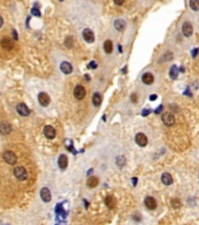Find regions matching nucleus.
<instances>
[{
	"instance_id": "31",
	"label": "nucleus",
	"mask_w": 199,
	"mask_h": 225,
	"mask_svg": "<svg viewBox=\"0 0 199 225\" xmlns=\"http://www.w3.org/2000/svg\"><path fill=\"white\" fill-rule=\"evenodd\" d=\"M162 110H163V106H159L158 108L155 110V113H156V114H160V112H162Z\"/></svg>"
},
{
	"instance_id": "28",
	"label": "nucleus",
	"mask_w": 199,
	"mask_h": 225,
	"mask_svg": "<svg viewBox=\"0 0 199 225\" xmlns=\"http://www.w3.org/2000/svg\"><path fill=\"white\" fill-rule=\"evenodd\" d=\"M31 12H32V14H33V15H35V16H40V15H41V13H40V11L38 10V8H35V7H33Z\"/></svg>"
},
{
	"instance_id": "19",
	"label": "nucleus",
	"mask_w": 199,
	"mask_h": 225,
	"mask_svg": "<svg viewBox=\"0 0 199 225\" xmlns=\"http://www.w3.org/2000/svg\"><path fill=\"white\" fill-rule=\"evenodd\" d=\"M93 103L94 106H96V107H98L102 103V96H101L100 93H95L93 95Z\"/></svg>"
},
{
	"instance_id": "9",
	"label": "nucleus",
	"mask_w": 199,
	"mask_h": 225,
	"mask_svg": "<svg viewBox=\"0 0 199 225\" xmlns=\"http://www.w3.org/2000/svg\"><path fill=\"white\" fill-rule=\"evenodd\" d=\"M144 204H145V206L149 209V210H155V209H156V206H157L156 199H155L154 197H151V196H148L145 199H144Z\"/></svg>"
},
{
	"instance_id": "3",
	"label": "nucleus",
	"mask_w": 199,
	"mask_h": 225,
	"mask_svg": "<svg viewBox=\"0 0 199 225\" xmlns=\"http://www.w3.org/2000/svg\"><path fill=\"white\" fill-rule=\"evenodd\" d=\"M4 161H5L7 164L13 165V164L16 163V156H15V154L12 153V151H6V153L4 154Z\"/></svg>"
},
{
	"instance_id": "2",
	"label": "nucleus",
	"mask_w": 199,
	"mask_h": 225,
	"mask_svg": "<svg viewBox=\"0 0 199 225\" xmlns=\"http://www.w3.org/2000/svg\"><path fill=\"white\" fill-rule=\"evenodd\" d=\"M162 121L165 126L171 127L174 124V116H173L171 113H164L162 115Z\"/></svg>"
},
{
	"instance_id": "11",
	"label": "nucleus",
	"mask_w": 199,
	"mask_h": 225,
	"mask_svg": "<svg viewBox=\"0 0 199 225\" xmlns=\"http://www.w3.org/2000/svg\"><path fill=\"white\" fill-rule=\"evenodd\" d=\"M16 112L19 113V115H21V116H28L29 115V109H28V107H27L25 103H19L18 106H16Z\"/></svg>"
},
{
	"instance_id": "8",
	"label": "nucleus",
	"mask_w": 199,
	"mask_h": 225,
	"mask_svg": "<svg viewBox=\"0 0 199 225\" xmlns=\"http://www.w3.org/2000/svg\"><path fill=\"white\" fill-rule=\"evenodd\" d=\"M40 196L42 198V200L46 202V203L51 202V199H52V194H51L48 188H42L41 191H40Z\"/></svg>"
},
{
	"instance_id": "4",
	"label": "nucleus",
	"mask_w": 199,
	"mask_h": 225,
	"mask_svg": "<svg viewBox=\"0 0 199 225\" xmlns=\"http://www.w3.org/2000/svg\"><path fill=\"white\" fill-rule=\"evenodd\" d=\"M74 96L76 100H83L86 98V89L82 86H76L74 89Z\"/></svg>"
},
{
	"instance_id": "7",
	"label": "nucleus",
	"mask_w": 199,
	"mask_h": 225,
	"mask_svg": "<svg viewBox=\"0 0 199 225\" xmlns=\"http://www.w3.org/2000/svg\"><path fill=\"white\" fill-rule=\"evenodd\" d=\"M38 100H39V103L42 107H47V106L51 103V98L48 96V94H46V93H43V92L39 94Z\"/></svg>"
},
{
	"instance_id": "20",
	"label": "nucleus",
	"mask_w": 199,
	"mask_h": 225,
	"mask_svg": "<svg viewBox=\"0 0 199 225\" xmlns=\"http://www.w3.org/2000/svg\"><path fill=\"white\" fill-rule=\"evenodd\" d=\"M1 46H2L5 49H12V47H13L12 42H11V40H10L8 38H4V39L1 40Z\"/></svg>"
},
{
	"instance_id": "22",
	"label": "nucleus",
	"mask_w": 199,
	"mask_h": 225,
	"mask_svg": "<svg viewBox=\"0 0 199 225\" xmlns=\"http://www.w3.org/2000/svg\"><path fill=\"white\" fill-rule=\"evenodd\" d=\"M98 184V178L97 177H90V178H88V181H87V185L89 186V188H95L96 185Z\"/></svg>"
},
{
	"instance_id": "13",
	"label": "nucleus",
	"mask_w": 199,
	"mask_h": 225,
	"mask_svg": "<svg viewBox=\"0 0 199 225\" xmlns=\"http://www.w3.org/2000/svg\"><path fill=\"white\" fill-rule=\"evenodd\" d=\"M182 32L185 37H191L192 33H193V27L190 22H184L183 24V27H182Z\"/></svg>"
},
{
	"instance_id": "33",
	"label": "nucleus",
	"mask_w": 199,
	"mask_h": 225,
	"mask_svg": "<svg viewBox=\"0 0 199 225\" xmlns=\"http://www.w3.org/2000/svg\"><path fill=\"white\" fill-rule=\"evenodd\" d=\"M131 101H133V102H136V101H137V98H136L135 94H133V96H131Z\"/></svg>"
},
{
	"instance_id": "26",
	"label": "nucleus",
	"mask_w": 199,
	"mask_h": 225,
	"mask_svg": "<svg viewBox=\"0 0 199 225\" xmlns=\"http://www.w3.org/2000/svg\"><path fill=\"white\" fill-rule=\"evenodd\" d=\"M171 204H172V208H174V209H178V208L182 206V203H180L178 199H172Z\"/></svg>"
},
{
	"instance_id": "32",
	"label": "nucleus",
	"mask_w": 199,
	"mask_h": 225,
	"mask_svg": "<svg viewBox=\"0 0 199 225\" xmlns=\"http://www.w3.org/2000/svg\"><path fill=\"white\" fill-rule=\"evenodd\" d=\"M149 113H150V109H144V110L142 112V115H143V116H146V115H149Z\"/></svg>"
},
{
	"instance_id": "24",
	"label": "nucleus",
	"mask_w": 199,
	"mask_h": 225,
	"mask_svg": "<svg viewBox=\"0 0 199 225\" xmlns=\"http://www.w3.org/2000/svg\"><path fill=\"white\" fill-rule=\"evenodd\" d=\"M106 204L108 208H110V209H113L114 206H115V200H114V197L111 196H108L106 198Z\"/></svg>"
},
{
	"instance_id": "5",
	"label": "nucleus",
	"mask_w": 199,
	"mask_h": 225,
	"mask_svg": "<svg viewBox=\"0 0 199 225\" xmlns=\"http://www.w3.org/2000/svg\"><path fill=\"white\" fill-rule=\"evenodd\" d=\"M43 134L46 136V139L48 140H53L54 137L56 136V131L52 126H46L45 129H43Z\"/></svg>"
},
{
	"instance_id": "38",
	"label": "nucleus",
	"mask_w": 199,
	"mask_h": 225,
	"mask_svg": "<svg viewBox=\"0 0 199 225\" xmlns=\"http://www.w3.org/2000/svg\"><path fill=\"white\" fill-rule=\"evenodd\" d=\"M2 24H4V20H2V18H1V15H0V27L2 26Z\"/></svg>"
},
{
	"instance_id": "18",
	"label": "nucleus",
	"mask_w": 199,
	"mask_h": 225,
	"mask_svg": "<svg viewBox=\"0 0 199 225\" xmlns=\"http://www.w3.org/2000/svg\"><path fill=\"white\" fill-rule=\"evenodd\" d=\"M170 77L172 79V80H176L177 77H178V74H179V69H178V67L174 65V66H172L171 68H170Z\"/></svg>"
},
{
	"instance_id": "39",
	"label": "nucleus",
	"mask_w": 199,
	"mask_h": 225,
	"mask_svg": "<svg viewBox=\"0 0 199 225\" xmlns=\"http://www.w3.org/2000/svg\"><path fill=\"white\" fill-rule=\"evenodd\" d=\"M115 4H116V5H122L123 1H115Z\"/></svg>"
},
{
	"instance_id": "27",
	"label": "nucleus",
	"mask_w": 199,
	"mask_h": 225,
	"mask_svg": "<svg viewBox=\"0 0 199 225\" xmlns=\"http://www.w3.org/2000/svg\"><path fill=\"white\" fill-rule=\"evenodd\" d=\"M66 46L68 48H72V47H73V39H72V37H68L66 39Z\"/></svg>"
},
{
	"instance_id": "15",
	"label": "nucleus",
	"mask_w": 199,
	"mask_h": 225,
	"mask_svg": "<svg viewBox=\"0 0 199 225\" xmlns=\"http://www.w3.org/2000/svg\"><path fill=\"white\" fill-rule=\"evenodd\" d=\"M68 165V158H67L66 155H60L59 157V167L61 170H65Z\"/></svg>"
},
{
	"instance_id": "30",
	"label": "nucleus",
	"mask_w": 199,
	"mask_h": 225,
	"mask_svg": "<svg viewBox=\"0 0 199 225\" xmlns=\"http://www.w3.org/2000/svg\"><path fill=\"white\" fill-rule=\"evenodd\" d=\"M117 164L119 167H122L124 164V157H117Z\"/></svg>"
},
{
	"instance_id": "35",
	"label": "nucleus",
	"mask_w": 199,
	"mask_h": 225,
	"mask_svg": "<svg viewBox=\"0 0 199 225\" xmlns=\"http://www.w3.org/2000/svg\"><path fill=\"white\" fill-rule=\"evenodd\" d=\"M156 98H157V95H151V96H150V100H151V101H154V100H156Z\"/></svg>"
},
{
	"instance_id": "17",
	"label": "nucleus",
	"mask_w": 199,
	"mask_h": 225,
	"mask_svg": "<svg viewBox=\"0 0 199 225\" xmlns=\"http://www.w3.org/2000/svg\"><path fill=\"white\" fill-rule=\"evenodd\" d=\"M154 75L151 74V73H145V74H143V76H142V81L144 82L145 84H151L152 82H154Z\"/></svg>"
},
{
	"instance_id": "25",
	"label": "nucleus",
	"mask_w": 199,
	"mask_h": 225,
	"mask_svg": "<svg viewBox=\"0 0 199 225\" xmlns=\"http://www.w3.org/2000/svg\"><path fill=\"white\" fill-rule=\"evenodd\" d=\"M190 7L193 11H199V1L198 0H191L190 1Z\"/></svg>"
},
{
	"instance_id": "12",
	"label": "nucleus",
	"mask_w": 199,
	"mask_h": 225,
	"mask_svg": "<svg viewBox=\"0 0 199 225\" xmlns=\"http://www.w3.org/2000/svg\"><path fill=\"white\" fill-rule=\"evenodd\" d=\"M11 130H12V127H11V124L8 122H5V121L0 122V134L7 135V134L11 133Z\"/></svg>"
},
{
	"instance_id": "34",
	"label": "nucleus",
	"mask_w": 199,
	"mask_h": 225,
	"mask_svg": "<svg viewBox=\"0 0 199 225\" xmlns=\"http://www.w3.org/2000/svg\"><path fill=\"white\" fill-rule=\"evenodd\" d=\"M197 53H198V49H195V51H192V56H196V55H197Z\"/></svg>"
},
{
	"instance_id": "36",
	"label": "nucleus",
	"mask_w": 199,
	"mask_h": 225,
	"mask_svg": "<svg viewBox=\"0 0 199 225\" xmlns=\"http://www.w3.org/2000/svg\"><path fill=\"white\" fill-rule=\"evenodd\" d=\"M136 183H137V178H136V177H133V185H136Z\"/></svg>"
},
{
	"instance_id": "1",
	"label": "nucleus",
	"mask_w": 199,
	"mask_h": 225,
	"mask_svg": "<svg viewBox=\"0 0 199 225\" xmlns=\"http://www.w3.org/2000/svg\"><path fill=\"white\" fill-rule=\"evenodd\" d=\"M14 176L20 180V181H25L27 178V171L24 167H16L14 169Z\"/></svg>"
},
{
	"instance_id": "6",
	"label": "nucleus",
	"mask_w": 199,
	"mask_h": 225,
	"mask_svg": "<svg viewBox=\"0 0 199 225\" xmlns=\"http://www.w3.org/2000/svg\"><path fill=\"white\" fill-rule=\"evenodd\" d=\"M82 35H83V39L87 42H89V43H93L94 40H95V35H94L93 31L89 29V28H86V29L83 31Z\"/></svg>"
},
{
	"instance_id": "29",
	"label": "nucleus",
	"mask_w": 199,
	"mask_h": 225,
	"mask_svg": "<svg viewBox=\"0 0 199 225\" xmlns=\"http://www.w3.org/2000/svg\"><path fill=\"white\" fill-rule=\"evenodd\" d=\"M88 67H89L90 69H96V68H97V63H96L95 61H92V62H89Z\"/></svg>"
},
{
	"instance_id": "37",
	"label": "nucleus",
	"mask_w": 199,
	"mask_h": 225,
	"mask_svg": "<svg viewBox=\"0 0 199 225\" xmlns=\"http://www.w3.org/2000/svg\"><path fill=\"white\" fill-rule=\"evenodd\" d=\"M13 37H14V39H15V40L18 39V35H16V32H15V31H13Z\"/></svg>"
},
{
	"instance_id": "23",
	"label": "nucleus",
	"mask_w": 199,
	"mask_h": 225,
	"mask_svg": "<svg viewBox=\"0 0 199 225\" xmlns=\"http://www.w3.org/2000/svg\"><path fill=\"white\" fill-rule=\"evenodd\" d=\"M103 47H104L106 53H108V54H110V53L113 52V42L110 41V40H107V41L104 42V45H103Z\"/></svg>"
},
{
	"instance_id": "10",
	"label": "nucleus",
	"mask_w": 199,
	"mask_h": 225,
	"mask_svg": "<svg viewBox=\"0 0 199 225\" xmlns=\"http://www.w3.org/2000/svg\"><path fill=\"white\" fill-rule=\"evenodd\" d=\"M135 141H136V143H137L139 147H145L146 144H148V137H146L144 134H142V133H138V134L136 135Z\"/></svg>"
},
{
	"instance_id": "21",
	"label": "nucleus",
	"mask_w": 199,
	"mask_h": 225,
	"mask_svg": "<svg viewBox=\"0 0 199 225\" xmlns=\"http://www.w3.org/2000/svg\"><path fill=\"white\" fill-rule=\"evenodd\" d=\"M114 25H115V28H116L117 31H119V32H122V31L125 28V22H124L123 20H121V19L116 20V21L114 22Z\"/></svg>"
},
{
	"instance_id": "16",
	"label": "nucleus",
	"mask_w": 199,
	"mask_h": 225,
	"mask_svg": "<svg viewBox=\"0 0 199 225\" xmlns=\"http://www.w3.org/2000/svg\"><path fill=\"white\" fill-rule=\"evenodd\" d=\"M162 182H163V184H165V185H171L173 182L172 176L170 174H168V172H164L162 175Z\"/></svg>"
},
{
	"instance_id": "14",
	"label": "nucleus",
	"mask_w": 199,
	"mask_h": 225,
	"mask_svg": "<svg viewBox=\"0 0 199 225\" xmlns=\"http://www.w3.org/2000/svg\"><path fill=\"white\" fill-rule=\"evenodd\" d=\"M60 68H61V70H62V73H65V74H70V73L73 72L72 65H70L69 62H67V61H63V62L61 63Z\"/></svg>"
}]
</instances>
